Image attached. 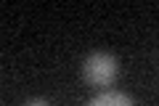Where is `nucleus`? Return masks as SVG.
<instances>
[{"label":"nucleus","mask_w":159,"mask_h":106,"mask_svg":"<svg viewBox=\"0 0 159 106\" xmlns=\"http://www.w3.org/2000/svg\"><path fill=\"white\" fill-rule=\"evenodd\" d=\"M117 58L106 50H93L90 56H85L82 61V77L88 85H96V88H106L111 85V80L117 77Z\"/></svg>","instance_id":"1"},{"label":"nucleus","mask_w":159,"mask_h":106,"mask_svg":"<svg viewBox=\"0 0 159 106\" xmlns=\"http://www.w3.org/2000/svg\"><path fill=\"white\" fill-rule=\"evenodd\" d=\"M88 106H135V104H133V98L127 93H122V90H103V93H98Z\"/></svg>","instance_id":"2"},{"label":"nucleus","mask_w":159,"mask_h":106,"mask_svg":"<svg viewBox=\"0 0 159 106\" xmlns=\"http://www.w3.org/2000/svg\"><path fill=\"white\" fill-rule=\"evenodd\" d=\"M24 106H51L48 101H43V98H32V101H27Z\"/></svg>","instance_id":"3"}]
</instances>
